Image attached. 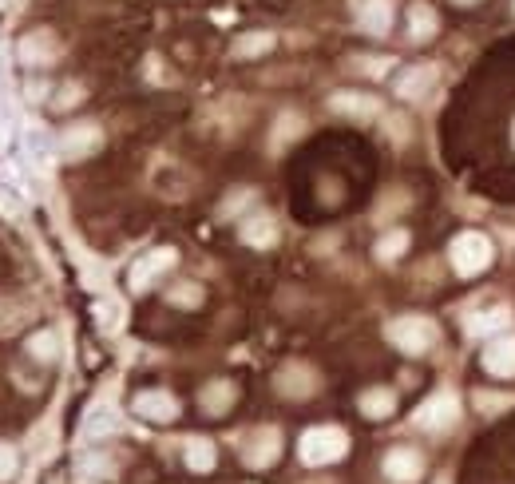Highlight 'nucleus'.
<instances>
[{
    "label": "nucleus",
    "mask_w": 515,
    "mask_h": 484,
    "mask_svg": "<svg viewBox=\"0 0 515 484\" xmlns=\"http://www.w3.org/2000/svg\"><path fill=\"white\" fill-rule=\"evenodd\" d=\"M436 28H440V16H436L424 0H416V4L409 8V36L412 40H428Z\"/></svg>",
    "instance_id": "obj_25"
},
{
    "label": "nucleus",
    "mask_w": 515,
    "mask_h": 484,
    "mask_svg": "<svg viewBox=\"0 0 515 484\" xmlns=\"http://www.w3.org/2000/svg\"><path fill=\"white\" fill-rule=\"evenodd\" d=\"M416 429H424V433H432V437H440V433H448L456 421H460V397L452 393V389H440V393H432L420 409H416Z\"/></svg>",
    "instance_id": "obj_4"
},
{
    "label": "nucleus",
    "mask_w": 515,
    "mask_h": 484,
    "mask_svg": "<svg viewBox=\"0 0 515 484\" xmlns=\"http://www.w3.org/2000/svg\"><path fill=\"white\" fill-rule=\"evenodd\" d=\"M238 239L246 246H254V250H266V246L278 242V219L270 211H254V215H246L238 223Z\"/></svg>",
    "instance_id": "obj_14"
},
{
    "label": "nucleus",
    "mask_w": 515,
    "mask_h": 484,
    "mask_svg": "<svg viewBox=\"0 0 515 484\" xmlns=\"http://www.w3.org/2000/svg\"><path fill=\"white\" fill-rule=\"evenodd\" d=\"M389 131H393V135H389L393 143H405V139H409V120H397V116H393V120H389Z\"/></svg>",
    "instance_id": "obj_35"
},
{
    "label": "nucleus",
    "mask_w": 515,
    "mask_h": 484,
    "mask_svg": "<svg viewBox=\"0 0 515 484\" xmlns=\"http://www.w3.org/2000/svg\"><path fill=\"white\" fill-rule=\"evenodd\" d=\"M28 354L44 365L56 362V358H60V338H56V330H40V334H32V338H28Z\"/></svg>",
    "instance_id": "obj_26"
},
{
    "label": "nucleus",
    "mask_w": 515,
    "mask_h": 484,
    "mask_svg": "<svg viewBox=\"0 0 515 484\" xmlns=\"http://www.w3.org/2000/svg\"><path fill=\"white\" fill-rule=\"evenodd\" d=\"M16 473H20V449L0 441V484H8Z\"/></svg>",
    "instance_id": "obj_30"
},
{
    "label": "nucleus",
    "mask_w": 515,
    "mask_h": 484,
    "mask_svg": "<svg viewBox=\"0 0 515 484\" xmlns=\"http://www.w3.org/2000/svg\"><path fill=\"white\" fill-rule=\"evenodd\" d=\"M16 56H20L24 68H48V64L60 60V40H56V32L36 28V32H28V36H20Z\"/></svg>",
    "instance_id": "obj_7"
},
{
    "label": "nucleus",
    "mask_w": 515,
    "mask_h": 484,
    "mask_svg": "<svg viewBox=\"0 0 515 484\" xmlns=\"http://www.w3.org/2000/svg\"><path fill=\"white\" fill-rule=\"evenodd\" d=\"M317 385H321V377H317V369L306 362H286L278 369V377H274V389H278L282 397H290V401H306V397H313Z\"/></svg>",
    "instance_id": "obj_8"
},
{
    "label": "nucleus",
    "mask_w": 515,
    "mask_h": 484,
    "mask_svg": "<svg viewBox=\"0 0 515 484\" xmlns=\"http://www.w3.org/2000/svg\"><path fill=\"white\" fill-rule=\"evenodd\" d=\"M405 250H409V231H401V227L385 231L381 242H377V258H381V262H397Z\"/></svg>",
    "instance_id": "obj_27"
},
{
    "label": "nucleus",
    "mask_w": 515,
    "mask_h": 484,
    "mask_svg": "<svg viewBox=\"0 0 515 484\" xmlns=\"http://www.w3.org/2000/svg\"><path fill=\"white\" fill-rule=\"evenodd\" d=\"M302 127H306V120H302V116L286 112V116L278 120V127H274V139H270V147H274V151H282L286 143H294V139L302 135Z\"/></svg>",
    "instance_id": "obj_29"
},
{
    "label": "nucleus",
    "mask_w": 515,
    "mask_h": 484,
    "mask_svg": "<svg viewBox=\"0 0 515 484\" xmlns=\"http://www.w3.org/2000/svg\"><path fill=\"white\" fill-rule=\"evenodd\" d=\"M119 429H123V421H119V409H115V405H107V401H96V405L88 409L84 425H80L84 441H103V437H115Z\"/></svg>",
    "instance_id": "obj_15"
},
{
    "label": "nucleus",
    "mask_w": 515,
    "mask_h": 484,
    "mask_svg": "<svg viewBox=\"0 0 515 484\" xmlns=\"http://www.w3.org/2000/svg\"><path fill=\"white\" fill-rule=\"evenodd\" d=\"M278 453H282V433L274 425H262L242 441V465L246 469H270L278 461Z\"/></svg>",
    "instance_id": "obj_6"
},
{
    "label": "nucleus",
    "mask_w": 515,
    "mask_h": 484,
    "mask_svg": "<svg viewBox=\"0 0 515 484\" xmlns=\"http://www.w3.org/2000/svg\"><path fill=\"white\" fill-rule=\"evenodd\" d=\"M349 453V433L341 425H313L302 433L298 441V457L309 469H325V465H337L341 457Z\"/></svg>",
    "instance_id": "obj_1"
},
{
    "label": "nucleus",
    "mask_w": 515,
    "mask_h": 484,
    "mask_svg": "<svg viewBox=\"0 0 515 484\" xmlns=\"http://www.w3.org/2000/svg\"><path fill=\"white\" fill-rule=\"evenodd\" d=\"M357 405H361V413H365L369 421H385V417H393V409H397V393L385 389V385H377V389L361 393Z\"/></svg>",
    "instance_id": "obj_21"
},
{
    "label": "nucleus",
    "mask_w": 515,
    "mask_h": 484,
    "mask_svg": "<svg viewBox=\"0 0 515 484\" xmlns=\"http://www.w3.org/2000/svg\"><path fill=\"white\" fill-rule=\"evenodd\" d=\"M167 302L179 306V310H199L203 306V286L199 282H179L167 290Z\"/></svg>",
    "instance_id": "obj_28"
},
{
    "label": "nucleus",
    "mask_w": 515,
    "mask_h": 484,
    "mask_svg": "<svg viewBox=\"0 0 515 484\" xmlns=\"http://www.w3.org/2000/svg\"><path fill=\"white\" fill-rule=\"evenodd\" d=\"M175 262H179V250H175V246H155V250H147V254L131 266L127 286H131L135 294H143V290H151L167 270H175Z\"/></svg>",
    "instance_id": "obj_5"
},
{
    "label": "nucleus",
    "mask_w": 515,
    "mask_h": 484,
    "mask_svg": "<svg viewBox=\"0 0 515 484\" xmlns=\"http://www.w3.org/2000/svg\"><path fill=\"white\" fill-rule=\"evenodd\" d=\"M476 405H480L484 413H492V409H504V405H508V397H492V393H476Z\"/></svg>",
    "instance_id": "obj_34"
},
{
    "label": "nucleus",
    "mask_w": 515,
    "mask_h": 484,
    "mask_svg": "<svg viewBox=\"0 0 515 484\" xmlns=\"http://www.w3.org/2000/svg\"><path fill=\"white\" fill-rule=\"evenodd\" d=\"M492 254H496V246H492L488 235H480V231H464V235H456L452 246H448V262H452V270L460 278L484 274L492 266Z\"/></svg>",
    "instance_id": "obj_2"
},
{
    "label": "nucleus",
    "mask_w": 515,
    "mask_h": 484,
    "mask_svg": "<svg viewBox=\"0 0 515 484\" xmlns=\"http://www.w3.org/2000/svg\"><path fill=\"white\" fill-rule=\"evenodd\" d=\"M353 12H357V24L361 32L369 36H389L393 28V0H353Z\"/></svg>",
    "instance_id": "obj_13"
},
{
    "label": "nucleus",
    "mask_w": 515,
    "mask_h": 484,
    "mask_svg": "<svg viewBox=\"0 0 515 484\" xmlns=\"http://www.w3.org/2000/svg\"><path fill=\"white\" fill-rule=\"evenodd\" d=\"M357 68L365 72V76H373V80H381L389 68H393V56H361L357 60Z\"/></svg>",
    "instance_id": "obj_32"
},
{
    "label": "nucleus",
    "mask_w": 515,
    "mask_h": 484,
    "mask_svg": "<svg viewBox=\"0 0 515 484\" xmlns=\"http://www.w3.org/2000/svg\"><path fill=\"white\" fill-rule=\"evenodd\" d=\"M234 397H238V389L230 385V381H210L203 393H199V405H203L206 413H226L230 405H234Z\"/></svg>",
    "instance_id": "obj_23"
},
{
    "label": "nucleus",
    "mask_w": 515,
    "mask_h": 484,
    "mask_svg": "<svg viewBox=\"0 0 515 484\" xmlns=\"http://www.w3.org/2000/svg\"><path fill=\"white\" fill-rule=\"evenodd\" d=\"M131 409L151 425H171L179 417V397L171 389H143V393H135Z\"/></svg>",
    "instance_id": "obj_9"
},
{
    "label": "nucleus",
    "mask_w": 515,
    "mask_h": 484,
    "mask_svg": "<svg viewBox=\"0 0 515 484\" xmlns=\"http://www.w3.org/2000/svg\"><path fill=\"white\" fill-rule=\"evenodd\" d=\"M329 112L345 116V120H373V116H381V100H373L365 92H353V88H341V92L329 96Z\"/></svg>",
    "instance_id": "obj_11"
},
{
    "label": "nucleus",
    "mask_w": 515,
    "mask_h": 484,
    "mask_svg": "<svg viewBox=\"0 0 515 484\" xmlns=\"http://www.w3.org/2000/svg\"><path fill=\"white\" fill-rule=\"evenodd\" d=\"M250 203H254V191H250V187H242V191H230L218 215H222V219H230V215H238V211H246Z\"/></svg>",
    "instance_id": "obj_31"
},
{
    "label": "nucleus",
    "mask_w": 515,
    "mask_h": 484,
    "mask_svg": "<svg viewBox=\"0 0 515 484\" xmlns=\"http://www.w3.org/2000/svg\"><path fill=\"white\" fill-rule=\"evenodd\" d=\"M436 80H440V68L436 64H412V68L401 72V80H397V96L405 104H416V100H424L436 88Z\"/></svg>",
    "instance_id": "obj_12"
},
{
    "label": "nucleus",
    "mask_w": 515,
    "mask_h": 484,
    "mask_svg": "<svg viewBox=\"0 0 515 484\" xmlns=\"http://www.w3.org/2000/svg\"><path fill=\"white\" fill-rule=\"evenodd\" d=\"M183 461H187V469H191V473H210V469H214V461H218L214 441H206V437H187V445H183Z\"/></svg>",
    "instance_id": "obj_22"
},
{
    "label": "nucleus",
    "mask_w": 515,
    "mask_h": 484,
    "mask_svg": "<svg viewBox=\"0 0 515 484\" xmlns=\"http://www.w3.org/2000/svg\"><path fill=\"white\" fill-rule=\"evenodd\" d=\"M424 473V461L416 449H389L385 453V477L393 484H416Z\"/></svg>",
    "instance_id": "obj_16"
},
{
    "label": "nucleus",
    "mask_w": 515,
    "mask_h": 484,
    "mask_svg": "<svg viewBox=\"0 0 515 484\" xmlns=\"http://www.w3.org/2000/svg\"><path fill=\"white\" fill-rule=\"evenodd\" d=\"M76 469H80V477H84V481H107V477H115V473H119V461H115L111 453H84Z\"/></svg>",
    "instance_id": "obj_24"
},
{
    "label": "nucleus",
    "mask_w": 515,
    "mask_h": 484,
    "mask_svg": "<svg viewBox=\"0 0 515 484\" xmlns=\"http://www.w3.org/2000/svg\"><path fill=\"white\" fill-rule=\"evenodd\" d=\"M80 96H84V88H80V84H68V88L56 96V104H52V108H60V112H64V108H72Z\"/></svg>",
    "instance_id": "obj_33"
},
{
    "label": "nucleus",
    "mask_w": 515,
    "mask_h": 484,
    "mask_svg": "<svg viewBox=\"0 0 515 484\" xmlns=\"http://www.w3.org/2000/svg\"><path fill=\"white\" fill-rule=\"evenodd\" d=\"M103 143V131L100 123L84 120V123H72V127H64L60 131V155L64 159H88V155H96Z\"/></svg>",
    "instance_id": "obj_10"
},
{
    "label": "nucleus",
    "mask_w": 515,
    "mask_h": 484,
    "mask_svg": "<svg viewBox=\"0 0 515 484\" xmlns=\"http://www.w3.org/2000/svg\"><path fill=\"white\" fill-rule=\"evenodd\" d=\"M484 369L492 377H515V334H500L484 346Z\"/></svg>",
    "instance_id": "obj_18"
},
{
    "label": "nucleus",
    "mask_w": 515,
    "mask_h": 484,
    "mask_svg": "<svg viewBox=\"0 0 515 484\" xmlns=\"http://www.w3.org/2000/svg\"><path fill=\"white\" fill-rule=\"evenodd\" d=\"M32 318H36V302H28V298H4L0 302V334H16Z\"/></svg>",
    "instance_id": "obj_20"
},
{
    "label": "nucleus",
    "mask_w": 515,
    "mask_h": 484,
    "mask_svg": "<svg viewBox=\"0 0 515 484\" xmlns=\"http://www.w3.org/2000/svg\"><path fill=\"white\" fill-rule=\"evenodd\" d=\"M464 326H468L472 338H500V334L512 326V310H508V306H488V310L468 314Z\"/></svg>",
    "instance_id": "obj_17"
},
{
    "label": "nucleus",
    "mask_w": 515,
    "mask_h": 484,
    "mask_svg": "<svg viewBox=\"0 0 515 484\" xmlns=\"http://www.w3.org/2000/svg\"><path fill=\"white\" fill-rule=\"evenodd\" d=\"M436 326L428 322V318H420V314H405V318H397V322H389V342L401 350V354H409V358H420V354H428L432 346H436Z\"/></svg>",
    "instance_id": "obj_3"
},
{
    "label": "nucleus",
    "mask_w": 515,
    "mask_h": 484,
    "mask_svg": "<svg viewBox=\"0 0 515 484\" xmlns=\"http://www.w3.org/2000/svg\"><path fill=\"white\" fill-rule=\"evenodd\" d=\"M440 484H448V481H440Z\"/></svg>",
    "instance_id": "obj_37"
},
{
    "label": "nucleus",
    "mask_w": 515,
    "mask_h": 484,
    "mask_svg": "<svg viewBox=\"0 0 515 484\" xmlns=\"http://www.w3.org/2000/svg\"><path fill=\"white\" fill-rule=\"evenodd\" d=\"M274 32H266V28H254V32H242L238 40H234V48H230V56L234 60H258V56H266V52H274Z\"/></svg>",
    "instance_id": "obj_19"
},
{
    "label": "nucleus",
    "mask_w": 515,
    "mask_h": 484,
    "mask_svg": "<svg viewBox=\"0 0 515 484\" xmlns=\"http://www.w3.org/2000/svg\"><path fill=\"white\" fill-rule=\"evenodd\" d=\"M460 4H476V0H460Z\"/></svg>",
    "instance_id": "obj_36"
}]
</instances>
